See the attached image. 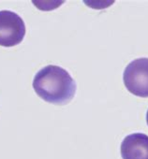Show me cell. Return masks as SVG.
Masks as SVG:
<instances>
[{
    "mask_svg": "<svg viewBox=\"0 0 148 159\" xmlns=\"http://www.w3.org/2000/svg\"><path fill=\"white\" fill-rule=\"evenodd\" d=\"M33 88L44 101L55 105H65L75 96L76 84L66 69L49 65L36 74Z\"/></svg>",
    "mask_w": 148,
    "mask_h": 159,
    "instance_id": "1",
    "label": "cell"
},
{
    "mask_svg": "<svg viewBox=\"0 0 148 159\" xmlns=\"http://www.w3.org/2000/svg\"><path fill=\"white\" fill-rule=\"evenodd\" d=\"M123 81L132 95L148 98V58H138L130 62L125 68Z\"/></svg>",
    "mask_w": 148,
    "mask_h": 159,
    "instance_id": "2",
    "label": "cell"
},
{
    "mask_svg": "<svg viewBox=\"0 0 148 159\" xmlns=\"http://www.w3.org/2000/svg\"><path fill=\"white\" fill-rule=\"evenodd\" d=\"M25 36V25L22 17L11 11H0V46L13 47Z\"/></svg>",
    "mask_w": 148,
    "mask_h": 159,
    "instance_id": "3",
    "label": "cell"
},
{
    "mask_svg": "<svg viewBox=\"0 0 148 159\" xmlns=\"http://www.w3.org/2000/svg\"><path fill=\"white\" fill-rule=\"evenodd\" d=\"M123 159H148V136L133 133L127 136L121 143Z\"/></svg>",
    "mask_w": 148,
    "mask_h": 159,
    "instance_id": "4",
    "label": "cell"
},
{
    "mask_svg": "<svg viewBox=\"0 0 148 159\" xmlns=\"http://www.w3.org/2000/svg\"><path fill=\"white\" fill-rule=\"evenodd\" d=\"M146 122H147V125H148V111H147V113H146Z\"/></svg>",
    "mask_w": 148,
    "mask_h": 159,
    "instance_id": "5",
    "label": "cell"
}]
</instances>
